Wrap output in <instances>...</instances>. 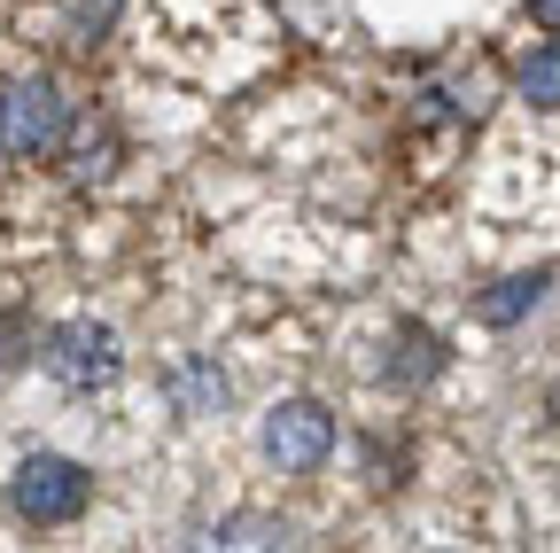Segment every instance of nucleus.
<instances>
[{"label": "nucleus", "mask_w": 560, "mask_h": 553, "mask_svg": "<svg viewBox=\"0 0 560 553\" xmlns=\"http://www.w3.org/2000/svg\"><path fill=\"white\" fill-rule=\"evenodd\" d=\"M47 375L62 382V390H94V382H109L117 375V335L109 327H94V320H70V327H55L47 335Z\"/></svg>", "instance_id": "20e7f679"}, {"label": "nucleus", "mask_w": 560, "mask_h": 553, "mask_svg": "<svg viewBox=\"0 0 560 553\" xmlns=\"http://www.w3.org/2000/svg\"><path fill=\"white\" fill-rule=\"evenodd\" d=\"M327 452H335V422H327V405L289 398V405H272V413H265V460H272L280 475H304V468H319Z\"/></svg>", "instance_id": "7ed1b4c3"}, {"label": "nucleus", "mask_w": 560, "mask_h": 553, "mask_svg": "<svg viewBox=\"0 0 560 553\" xmlns=\"http://www.w3.org/2000/svg\"><path fill=\"white\" fill-rule=\"evenodd\" d=\"M529 16H537V24H552V32H560V0H529Z\"/></svg>", "instance_id": "9d476101"}, {"label": "nucleus", "mask_w": 560, "mask_h": 553, "mask_svg": "<svg viewBox=\"0 0 560 553\" xmlns=\"http://www.w3.org/2000/svg\"><path fill=\"white\" fill-rule=\"evenodd\" d=\"M514 87H522V102H529V110H560V39H552V47H537V55L522 62V79H514Z\"/></svg>", "instance_id": "0eeeda50"}, {"label": "nucleus", "mask_w": 560, "mask_h": 553, "mask_svg": "<svg viewBox=\"0 0 560 553\" xmlns=\"http://www.w3.org/2000/svg\"><path fill=\"white\" fill-rule=\"evenodd\" d=\"M545 289H552V273H514V281H499V289L475 304V320H482V327H514L522 312H537Z\"/></svg>", "instance_id": "39448f33"}, {"label": "nucleus", "mask_w": 560, "mask_h": 553, "mask_svg": "<svg viewBox=\"0 0 560 553\" xmlns=\"http://www.w3.org/2000/svg\"><path fill=\"white\" fill-rule=\"evenodd\" d=\"M109 164H117V141H109V133H86V141L70 149V180H79V187L109 180Z\"/></svg>", "instance_id": "6e6552de"}, {"label": "nucleus", "mask_w": 560, "mask_h": 553, "mask_svg": "<svg viewBox=\"0 0 560 553\" xmlns=\"http://www.w3.org/2000/svg\"><path fill=\"white\" fill-rule=\"evenodd\" d=\"M62 133H70V110H62V94L47 79H16L0 94V149L9 157H47Z\"/></svg>", "instance_id": "f03ea898"}, {"label": "nucleus", "mask_w": 560, "mask_h": 553, "mask_svg": "<svg viewBox=\"0 0 560 553\" xmlns=\"http://www.w3.org/2000/svg\"><path fill=\"white\" fill-rule=\"evenodd\" d=\"M117 16V0H70V24H79V32H102Z\"/></svg>", "instance_id": "1a4fd4ad"}, {"label": "nucleus", "mask_w": 560, "mask_h": 553, "mask_svg": "<svg viewBox=\"0 0 560 553\" xmlns=\"http://www.w3.org/2000/svg\"><path fill=\"white\" fill-rule=\"evenodd\" d=\"M429 375H444V343L429 327H405L397 335V359H389V382H429Z\"/></svg>", "instance_id": "423d86ee"}, {"label": "nucleus", "mask_w": 560, "mask_h": 553, "mask_svg": "<svg viewBox=\"0 0 560 553\" xmlns=\"http://www.w3.org/2000/svg\"><path fill=\"white\" fill-rule=\"evenodd\" d=\"M9 499H16V515H32V522H79L86 499H94V475H86L79 460H62V452H32V460L16 468V483H9Z\"/></svg>", "instance_id": "f257e3e1"}]
</instances>
